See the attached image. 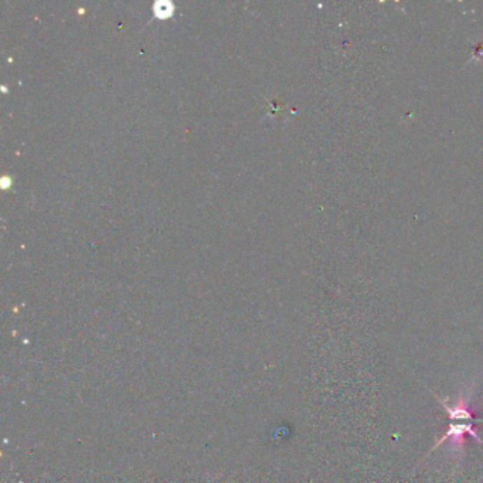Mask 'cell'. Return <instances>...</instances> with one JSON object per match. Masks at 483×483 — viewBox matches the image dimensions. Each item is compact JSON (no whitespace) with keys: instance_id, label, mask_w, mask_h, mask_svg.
<instances>
[{"instance_id":"1","label":"cell","mask_w":483,"mask_h":483,"mask_svg":"<svg viewBox=\"0 0 483 483\" xmlns=\"http://www.w3.org/2000/svg\"><path fill=\"white\" fill-rule=\"evenodd\" d=\"M438 401L444 407V410L447 411L449 422H448L447 433L437 441V444L434 445L431 452L434 449L440 448L447 441L452 447H455V449H461L466 435L472 437L479 444H483V440L477 435L476 429H475L476 419L473 418V412L469 408V400L466 397H463V396L458 397V400L455 401L454 405L448 404L447 398H438Z\"/></svg>"},{"instance_id":"2","label":"cell","mask_w":483,"mask_h":483,"mask_svg":"<svg viewBox=\"0 0 483 483\" xmlns=\"http://www.w3.org/2000/svg\"><path fill=\"white\" fill-rule=\"evenodd\" d=\"M173 12V6L168 2H160V3H156V15L160 16V17H168L171 16Z\"/></svg>"}]
</instances>
